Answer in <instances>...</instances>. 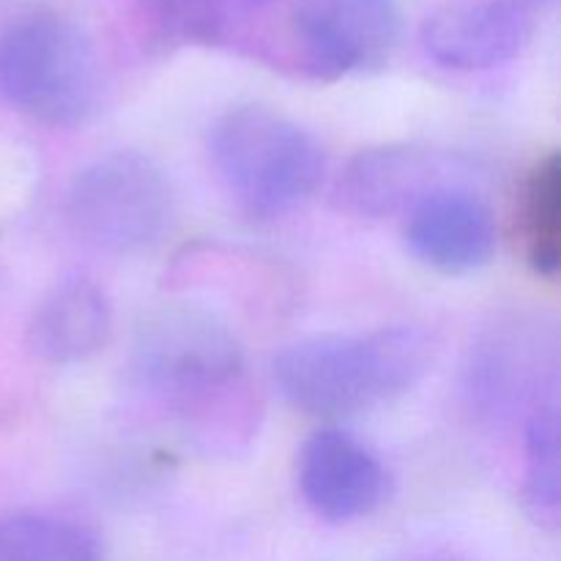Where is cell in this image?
<instances>
[{"instance_id": "6da1fadb", "label": "cell", "mask_w": 561, "mask_h": 561, "mask_svg": "<svg viewBox=\"0 0 561 561\" xmlns=\"http://www.w3.org/2000/svg\"><path fill=\"white\" fill-rule=\"evenodd\" d=\"M431 362L433 343L420 327L323 334L279 351L274 381L285 400L307 414L351 416L414 389Z\"/></svg>"}, {"instance_id": "7a4b0ae2", "label": "cell", "mask_w": 561, "mask_h": 561, "mask_svg": "<svg viewBox=\"0 0 561 561\" xmlns=\"http://www.w3.org/2000/svg\"><path fill=\"white\" fill-rule=\"evenodd\" d=\"M208 153L228 195L252 219H277L299 208L327 170L321 146L299 124L261 104L219 115Z\"/></svg>"}, {"instance_id": "3957f363", "label": "cell", "mask_w": 561, "mask_h": 561, "mask_svg": "<svg viewBox=\"0 0 561 561\" xmlns=\"http://www.w3.org/2000/svg\"><path fill=\"white\" fill-rule=\"evenodd\" d=\"M102 71L93 44L69 20L31 14L0 33V96L49 126H80L93 115Z\"/></svg>"}, {"instance_id": "277c9868", "label": "cell", "mask_w": 561, "mask_h": 561, "mask_svg": "<svg viewBox=\"0 0 561 561\" xmlns=\"http://www.w3.org/2000/svg\"><path fill=\"white\" fill-rule=\"evenodd\" d=\"M131 367L142 387L181 411L201 409L244 378V348L214 312L173 305L140 323Z\"/></svg>"}, {"instance_id": "5b68a950", "label": "cell", "mask_w": 561, "mask_h": 561, "mask_svg": "<svg viewBox=\"0 0 561 561\" xmlns=\"http://www.w3.org/2000/svg\"><path fill=\"white\" fill-rule=\"evenodd\" d=\"M175 197L170 179L151 157L113 151L75 175L66 195L71 228L110 255H137L170 230Z\"/></svg>"}, {"instance_id": "8992f818", "label": "cell", "mask_w": 561, "mask_h": 561, "mask_svg": "<svg viewBox=\"0 0 561 561\" xmlns=\"http://www.w3.org/2000/svg\"><path fill=\"white\" fill-rule=\"evenodd\" d=\"M294 31L318 77H345L387 64L398 44L394 0H296Z\"/></svg>"}, {"instance_id": "52a82bcc", "label": "cell", "mask_w": 561, "mask_h": 561, "mask_svg": "<svg viewBox=\"0 0 561 561\" xmlns=\"http://www.w3.org/2000/svg\"><path fill=\"white\" fill-rule=\"evenodd\" d=\"M542 0H444L422 27L436 64L480 71L513 60L537 25Z\"/></svg>"}, {"instance_id": "ba28073f", "label": "cell", "mask_w": 561, "mask_h": 561, "mask_svg": "<svg viewBox=\"0 0 561 561\" xmlns=\"http://www.w3.org/2000/svg\"><path fill=\"white\" fill-rule=\"evenodd\" d=\"M296 474L307 507L329 524L367 518L387 499L381 460L340 427H323L301 444Z\"/></svg>"}, {"instance_id": "9c48e42d", "label": "cell", "mask_w": 561, "mask_h": 561, "mask_svg": "<svg viewBox=\"0 0 561 561\" xmlns=\"http://www.w3.org/2000/svg\"><path fill=\"white\" fill-rule=\"evenodd\" d=\"M405 244L416 261L436 272L469 274L491 263L496 219L474 192L444 184L409 208Z\"/></svg>"}, {"instance_id": "30bf717a", "label": "cell", "mask_w": 561, "mask_h": 561, "mask_svg": "<svg viewBox=\"0 0 561 561\" xmlns=\"http://www.w3.org/2000/svg\"><path fill=\"white\" fill-rule=\"evenodd\" d=\"M442 164L425 148L378 146L359 151L334 184V206L354 217L383 219L409 211L420 197L433 192Z\"/></svg>"}, {"instance_id": "8fae6325", "label": "cell", "mask_w": 561, "mask_h": 561, "mask_svg": "<svg viewBox=\"0 0 561 561\" xmlns=\"http://www.w3.org/2000/svg\"><path fill=\"white\" fill-rule=\"evenodd\" d=\"M113 334V307L96 279L69 274L38 301L27 327V345L49 365L91 359Z\"/></svg>"}, {"instance_id": "7c38bea8", "label": "cell", "mask_w": 561, "mask_h": 561, "mask_svg": "<svg viewBox=\"0 0 561 561\" xmlns=\"http://www.w3.org/2000/svg\"><path fill=\"white\" fill-rule=\"evenodd\" d=\"M0 561H107L93 531L49 515L0 520Z\"/></svg>"}, {"instance_id": "4fadbf2b", "label": "cell", "mask_w": 561, "mask_h": 561, "mask_svg": "<svg viewBox=\"0 0 561 561\" xmlns=\"http://www.w3.org/2000/svg\"><path fill=\"white\" fill-rule=\"evenodd\" d=\"M272 0H140L151 25L181 44H222Z\"/></svg>"}, {"instance_id": "5bb4252c", "label": "cell", "mask_w": 561, "mask_h": 561, "mask_svg": "<svg viewBox=\"0 0 561 561\" xmlns=\"http://www.w3.org/2000/svg\"><path fill=\"white\" fill-rule=\"evenodd\" d=\"M559 409L557 403H540L526 425L524 504L537 526L557 529L561 507L559 469Z\"/></svg>"}, {"instance_id": "9a60e30c", "label": "cell", "mask_w": 561, "mask_h": 561, "mask_svg": "<svg viewBox=\"0 0 561 561\" xmlns=\"http://www.w3.org/2000/svg\"><path fill=\"white\" fill-rule=\"evenodd\" d=\"M524 241L531 268L553 277L561 263V162L548 153L526 181Z\"/></svg>"}, {"instance_id": "2e32d148", "label": "cell", "mask_w": 561, "mask_h": 561, "mask_svg": "<svg viewBox=\"0 0 561 561\" xmlns=\"http://www.w3.org/2000/svg\"><path fill=\"white\" fill-rule=\"evenodd\" d=\"M420 561H458V559H444V557H431V559H420Z\"/></svg>"}]
</instances>
